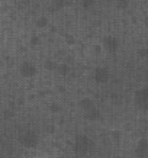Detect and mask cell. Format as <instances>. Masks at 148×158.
I'll list each match as a JSON object with an SVG mask.
<instances>
[{
  "instance_id": "obj_3",
  "label": "cell",
  "mask_w": 148,
  "mask_h": 158,
  "mask_svg": "<svg viewBox=\"0 0 148 158\" xmlns=\"http://www.w3.org/2000/svg\"><path fill=\"white\" fill-rule=\"evenodd\" d=\"M139 55H141V57H148V49L147 48H141L139 49Z\"/></svg>"
},
{
  "instance_id": "obj_1",
  "label": "cell",
  "mask_w": 148,
  "mask_h": 158,
  "mask_svg": "<svg viewBox=\"0 0 148 158\" xmlns=\"http://www.w3.org/2000/svg\"><path fill=\"white\" fill-rule=\"evenodd\" d=\"M135 102L138 105L139 109L142 110H148V87H144L137 93L135 96Z\"/></svg>"
},
{
  "instance_id": "obj_2",
  "label": "cell",
  "mask_w": 148,
  "mask_h": 158,
  "mask_svg": "<svg viewBox=\"0 0 148 158\" xmlns=\"http://www.w3.org/2000/svg\"><path fill=\"white\" fill-rule=\"evenodd\" d=\"M137 158H148V141L147 139H141L138 142V147L135 149Z\"/></svg>"
}]
</instances>
